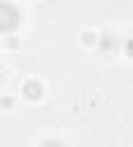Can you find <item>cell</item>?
<instances>
[{"instance_id": "cell-1", "label": "cell", "mask_w": 133, "mask_h": 147, "mask_svg": "<svg viewBox=\"0 0 133 147\" xmlns=\"http://www.w3.org/2000/svg\"><path fill=\"white\" fill-rule=\"evenodd\" d=\"M21 9L14 2H0V34H9L21 25Z\"/></svg>"}, {"instance_id": "cell-2", "label": "cell", "mask_w": 133, "mask_h": 147, "mask_svg": "<svg viewBox=\"0 0 133 147\" xmlns=\"http://www.w3.org/2000/svg\"><path fill=\"white\" fill-rule=\"evenodd\" d=\"M21 92H23V96H25L28 101H39V99L44 96V87H41V83H37V80H25Z\"/></svg>"}, {"instance_id": "cell-3", "label": "cell", "mask_w": 133, "mask_h": 147, "mask_svg": "<svg viewBox=\"0 0 133 147\" xmlns=\"http://www.w3.org/2000/svg\"><path fill=\"white\" fill-rule=\"evenodd\" d=\"M99 48H101L103 53H110V51L115 48V39H112L110 34H103V37L99 39Z\"/></svg>"}, {"instance_id": "cell-4", "label": "cell", "mask_w": 133, "mask_h": 147, "mask_svg": "<svg viewBox=\"0 0 133 147\" xmlns=\"http://www.w3.org/2000/svg\"><path fill=\"white\" fill-rule=\"evenodd\" d=\"M0 106H2V108H11V106H14V99H11V96H2V99H0Z\"/></svg>"}, {"instance_id": "cell-5", "label": "cell", "mask_w": 133, "mask_h": 147, "mask_svg": "<svg viewBox=\"0 0 133 147\" xmlns=\"http://www.w3.org/2000/svg\"><path fill=\"white\" fill-rule=\"evenodd\" d=\"M94 39H96V34H94V32H85V34H83V41H85V44H92Z\"/></svg>"}, {"instance_id": "cell-6", "label": "cell", "mask_w": 133, "mask_h": 147, "mask_svg": "<svg viewBox=\"0 0 133 147\" xmlns=\"http://www.w3.org/2000/svg\"><path fill=\"white\" fill-rule=\"evenodd\" d=\"M0 74H2V67H0Z\"/></svg>"}]
</instances>
